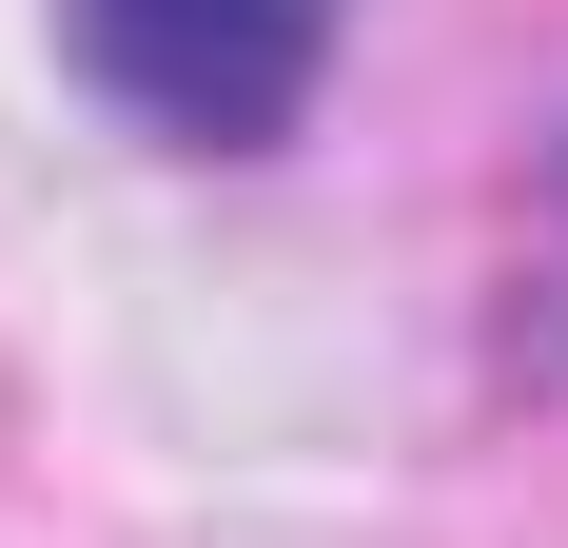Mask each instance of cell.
<instances>
[{
  "label": "cell",
  "mask_w": 568,
  "mask_h": 548,
  "mask_svg": "<svg viewBox=\"0 0 568 548\" xmlns=\"http://www.w3.org/2000/svg\"><path fill=\"white\" fill-rule=\"evenodd\" d=\"M79 59H99L118 99L196 138V158H255L294 99H314V59H334V0H79Z\"/></svg>",
  "instance_id": "6da1fadb"
}]
</instances>
